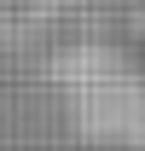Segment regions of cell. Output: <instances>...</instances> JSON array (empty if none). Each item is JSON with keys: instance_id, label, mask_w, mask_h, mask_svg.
Instances as JSON below:
<instances>
[{"instance_id": "1", "label": "cell", "mask_w": 145, "mask_h": 151, "mask_svg": "<svg viewBox=\"0 0 145 151\" xmlns=\"http://www.w3.org/2000/svg\"><path fill=\"white\" fill-rule=\"evenodd\" d=\"M134 29H139V35H145V6H139V18H134Z\"/></svg>"}]
</instances>
